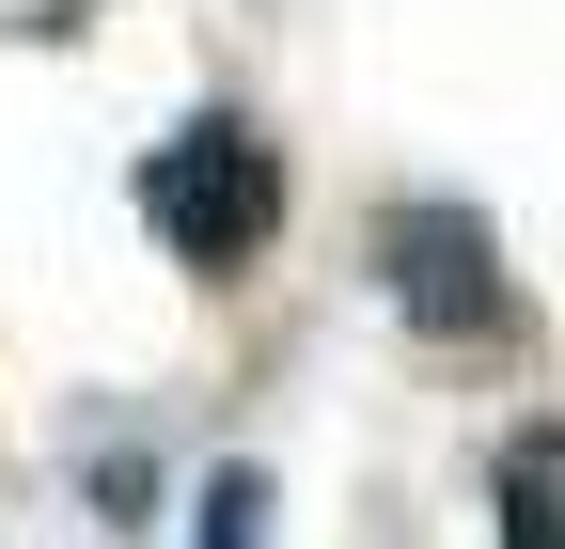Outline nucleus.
Returning <instances> with one entry per match:
<instances>
[{
    "label": "nucleus",
    "mask_w": 565,
    "mask_h": 549,
    "mask_svg": "<svg viewBox=\"0 0 565 549\" xmlns=\"http://www.w3.org/2000/svg\"><path fill=\"white\" fill-rule=\"evenodd\" d=\"M141 220H158L189 267H252L282 236V158L252 142L236 110H204V126H173V142L141 158Z\"/></svg>",
    "instance_id": "obj_1"
},
{
    "label": "nucleus",
    "mask_w": 565,
    "mask_h": 549,
    "mask_svg": "<svg viewBox=\"0 0 565 549\" xmlns=\"http://www.w3.org/2000/svg\"><path fill=\"white\" fill-rule=\"evenodd\" d=\"M377 267H393V314L408 330H440V346H487L519 299H503V251H487L471 204H393L377 220Z\"/></svg>",
    "instance_id": "obj_2"
},
{
    "label": "nucleus",
    "mask_w": 565,
    "mask_h": 549,
    "mask_svg": "<svg viewBox=\"0 0 565 549\" xmlns=\"http://www.w3.org/2000/svg\"><path fill=\"white\" fill-rule=\"evenodd\" d=\"M503 549H565V424L503 440Z\"/></svg>",
    "instance_id": "obj_3"
},
{
    "label": "nucleus",
    "mask_w": 565,
    "mask_h": 549,
    "mask_svg": "<svg viewBox=\"0 0 565 549\" xmlns=\"http://www.w3.org/2000/svg\"><path fill=\"white\" fill-rule=\"evenodd\" d=\"M267 534V487H252V471H221V487H204V549H252Z\"/></svg>",
    "instance_id": "obj_4"
}]
</instances>
